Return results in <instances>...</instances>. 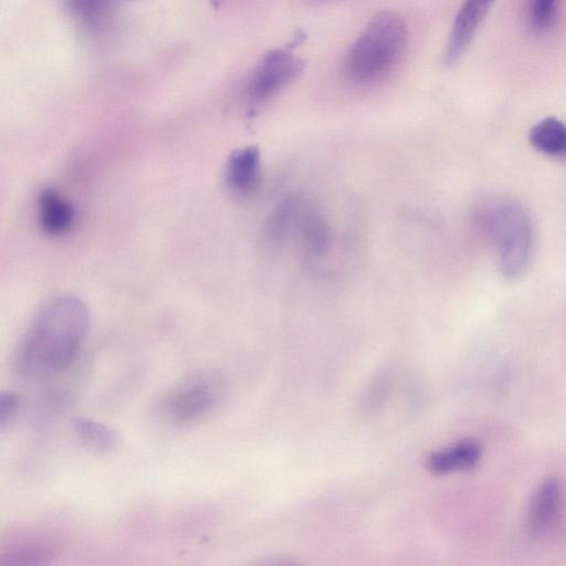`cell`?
Here are the masks:
<instances>
[{"label":"cell","instance_id":"obj_1","mask_svg":"<svg viewBox=\"0 0 566 566\" xmlns=\"http://www.w3.org/2000/svg\"><path fill=\"white\" fill-rule=\"evenodd\" d=\"M89 329L90 314L80 299H50L37 312L19 343L18 372L29 380L66 373L79 355Z\"/></svg>","mask_w":566,"mask_h":566},{"label":"cell","instance_id":"obj_2","mask_svg":"<svg viewBox=\"0 0 566 566\" xmlns=\"http://www.w3.org/2000/svg\"><path fill=\"white\" fill-rule=\"evenodd\" d=\"M408 44V30L396 13L375 15L351 47L346 73L355 84L370 86L387 77L401 60Z\"/></svg>","mask_w":566,"mask_h":566},{"label":"cell","instance_id":"obj_3","mask_svg":"<svg viewBox=\"0 0 566 566\" xmlns=\"http://www.w3.org/2000/svg\"><path fill=\"white\" fill-rule=\"evenodd\" d=\"M478 218L494 245L501 274L510 280L520 278L534 246V226L528 211L517 202L500 201L484 208Z\"/></svg>","mask_w":566,"mask_h":566},{"label":"cell","instance_id":"obj_4","mask_svg":"<svg viewBox=\"0 0 566 566\" xmlns=\"http://www.w3.org/2000/svg\"><path fill=\"white\" fill-rule=\"evenodd\" d=\"M219 394L220 387L215 377L199 374L171 388L162 400L161 410L176 427H190L212 411Z\"/></svg>","mask_w":566,"mask_h":566},{"label":"cell","instance_id":"obj_5","mask_svg":"<svg viewBox=\"0 0 566 566\" xmlns=\"http://www.w3.org/2000/svg\"><path fill=\"white\" fill-rule=\"evenodd\" d=\"M292 50L287 47L264 54L247 87V97L253 106L267 103L303 75L306 61Z\"/></svg>","mask_w":566,"mask_h":566},{"label":"cell","instance_id":"obj_6","mask_svg":"<svg viewBox=\"0 0 566 566\" xmlns=\"http://www.w3.org/2000/svg\"><path fill=\"white\" fill-rule=\"evenodd\" d=\"M495 2L496 0H464L444 55L446 65H454L464 55Z\"/></svg>","mask_w":566,"mask_h":566},{"label":"cell","instance_id":"obj_7","mask_svg":"<svg viewBox=\"0 0 566 566\" xmlns=\"http://www.w3.org/2000/svg\"><path fill=\"white\" fill-rule=\"evenodd\" d=\"M562 485L546 478L534 494L528 511V529L533 536L546 533L556 522L562 506Z\"/></svg>","mask_w":566,"mask_h":566},{"label":"cell","instance_id":"obj_8","mask_svg":"<svg viewBox=\"0 0 566 566\" xmlns=\"http://www.w3.org/2000/svg\"><path fill=\"white\" fill-rule=\"evenodd\" d=\"M37 213L41 227L53 236L67 234L76 217L72 205L54 190H46L41 194Z\"/></svg>","mask_w":566,"mask_h":566},{"label":"cell","instance_id":"obj_9","mask_svg":"<svg viewBox=\"0 0 566 566\" xmlns=\"http://www.w3.org/2000/svg\"><path fill=\"white\" fill-rule=\"evenodd\" d=\"M482 455L480 445L465 441L432 454L429 457L428 467L437 475L467 472L477 466Z\"/></svg>","mask_w":566,"mask_h":566},{"label":"cell","instance_id":"obj_10","mask_svg":"<svg viewBox=\"0 0 566 566\" xmlns=\"http://www.w3.org/2000/svg\"><path fill=\"white\" fill-rule=\"evenodd\" d=\"M261 171L260 152L254 147H247L234 152L226 167V181L229 189L237 193H247L254 189Z\"/></svg>","mask_w":566,"mask_h":566},{"label":"cell","instance_id":"obj_11","mask_svg":"<svg viewBox=\"0 0 566 566\" xmlns=\"http://www.w3.org/2000/svg\"><path fill=\"white\" fill-rule=\"evenodd\" d=\"M71 428L78 442L93 454L105 456L118 449V434L102 422L78 417L72 420Z\"/></svg>","mask_w":566,"mask_h":566},{"label":"cell","instance_id":"obj_12","mask_svg":"<svg viewBox=\"0 0 566 566\" xmlns=\"http://www.w3.org/2000/svg\"><path fill=\"white\" fill-rule=\"evenodd\" d=\"M531 146L541 155L566 160V124L556 117L537 122L530 131Z\"/></svg>","mask_w":566,"mask_h":566},{"label":"cell","instance_id":"obj_13","mask_svg":"<svg viewBox=\"0 0 566 566\" xmlns=\"http://www.w3.org/2000/svg\"><path fill=\"white\" fill-rule=\"evenodd\" d=\"M301 214V203L296 197L281 202L272 212L265 226L267 236L278 242L287 236L291 227L297 223Z\"/></svg>","mask_w":566,"mask_h":566},{"label":"cell","instance_id":"obj_14","mask_svg":"<svg viewBox=\"0 0 566 566\" xmlns=\"http://www.w3.org/2000/svg\"><path fill=\"white\" fill-rule=\"evenodd\" d=\"M298 219L302 235L308 248L314 253L324 251L329 240V228L322 215L314 210L301 211Z\"/></svg>","mask_w":566,"mask_h":566},{"label":"cell","instance_id":"obj_15","mask_svg":"<svg viewBox=\"0 0 566 566\" xmlns=\"http://www.w3.org/2000/svg\"><path fill=\"white\" fill-rule=\"evenodd\" d=\"M72 16L89 25H98L110 14L115 0H65Z\"/></svg>","mask_w":566,"mask_h":566},{"label":"cell","instance_id":"obj_16","mask_svg":"<svg viewBox=\"0 0 566 566\" xmlns=\"http://www.w3.org/2000/svg\"><path fill=\"white\" fill-rule=\"evenodd\" d=\"M558 0H527L529 25L533 32H547L555 23Z\"/></svg>","mask_w":566,"mask_h":566},{"label":"cell","instance_id":"obj_17","mask_svg":"<svg viewBox=\"0 0 566 566\" xmlns=\"http://www.w3.org/2000/svg\"><path fill=\"white\" fill-rule=\"evenodd\" d=\"M21 405L22 399L14 392H4L0 395V428L3 431L15 419Z\"/></svg>","mask_w":566,"mask_h":566}]
</instances>
